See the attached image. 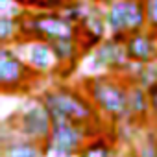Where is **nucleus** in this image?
<instances>
[{"label": "nucleus", "instance_id": "nucleus-22", "mask_svg": "<svg viewBox=\"0 0 157 157\" xmlns=\"http://www.w3.org/2000/svg\"><path fill=\"white\" fill-rule=\"evenodd\" d=\"M91 2H94V4H98V6H102V8H105V6H109L111 2H115V0H91Z\"/></svg>", "mask_w": 157, "mask_h": 157}, {"label": "nucleus", "instance_id": "nucleus-5", "mask_svg": "<svg viewBox=\"0 0 157 157\" xmlns=\"http://www.w3.org/2000/svg\"><path fill=\"white\" fill-rule=\"evenodd\" d=\"M39 76L24 63L13 46H0V89L4 94L28 93Z\"/></svg>", "mask_w": 157, "mask_h": 157}, {"label": "nucleus", "instance_id": "nucleus-21", "mask_svg": "<svg viewBox=\"0 0 157 157\" xmlns=\"http://www.w3.org/2000/svg\"><path fill=\"white\" fill-rule=\"evenodd\" d=\"M148 98H150V109H151V118H157V83L148 89Z\"/></svg>", "mask_w": 157, "mask_h": 157}, {"label": "nucleus", "instance_id": "nucleus-14", "mask_svg": "<svg viewBox=\"0 0 157 157\" xmlns=\"http://www.w3.org/2000/svg\"><path fill=\"white\" fill-rule=\"evenodd\" d=\"M57 61H59V67H61V72L65 70H72L80 57H83V50H82V44L78 39H61V41H56L50 44Z\"/></svg>", "mask_w": 157, "mask_h": 157}, {"label": "nucleus", "instance_id": "nucleus-16", "mask_svg": "<svg viewBox=\"0 0 157 157\" xmlns=\"http://www.w3.org/2000/svg\"><path fill=\"white\" fill-rule=\"evenodd\" d=\"M78 157H115V148L105 137L91 139Z\"/></svg>", "mask_w": 157, "mask_h": 157}, {"label": "nucleus", "instance_id": "nucleus-10", "mask_svg": "<svg viewBox=\"0 0 157 157\" xmlns=\"http://www.w3.org/2000/svg\"><path fill=\"white\" fill-rule=\"evenodd\" d=\"M78 28V41L82 44L83 54H91L104 39L109 37V30L104 17V8L94 4L91 11L83 17V21L76 26Z\"/></svg>", "mask_w": 157, "mask_h": 157}, {"label": "nucleus", "instance_id": "nucleus-15", "mask_svg": "<svg viewBox=\"0 0 157 157\" xmlns=\"http://www.w3.org/2000/svg\"><path fill=\"white\" fill-rule=\"evenodd\" d=\"M21 22L13 17H0V43L2 46H15L21 43Z\"/></svg>", "mask_w": 157, "mask_h": 157}, {"label": "nucleus", "instance_id": "nucleus-23", "mask_svg": "<svg viewBox=\"0 0 157 157\" xmlns=\"http://www.w3.org/2000/svg\"><path fill=\"white\" fill-rule=\"evenodd\" d=\"M153 67H155V74H157V61H155V63H153Z\"/></svg>", "mask_w": 157, "mask_h": 157}, {"label": "nucleus", "instance_id": "nucleus-3", "mask_svg": "<svg viewBox=\"0 0 157 157\" xmlns=\"http://www.w3.org/2000/svg\"><path fill=\"white\" fill-rule=\"evenodd\" d=\"M19 22L22 41H43L52 44L61 39H78V28L59 11L26 10L19 17Z\"/></svg>", "mask_w": 157, "mask_h": 157}, {"label": "nucleus", "instance_id": "nucleus-8", "mask_svg": "<svg viewBox=\"0 0 157 157\" xmlns=\"http://www.w3.org/2000/svg\"><path fill=\"white\" fill-rule=\"evenodd\" d=\"M91 65L98 74H115V76H128L133 68L131 61L126 54V44L117 43L113 37L104 39L91 54Z\"/></svg>", "mask_w": 157, "mask_h": 157}, {"label": "nucleus", "instance_id": "nucleus-13", "mask_svg": "<svg viewBox=\"0 0 157 157\" xmlns=\"http://www.w3.org/2000/svg\"><path fill=\"white\" fill-rule=\"evenodd\" d=\"M0 157H46L44 146L22 137H13L0 144Z\"/></svg>", "mask_w": 157, "mask_h": 157}, {"label": "nucleus", "instance_id": "nucleus-9", "mask_svg": "<svg viewBox=\"0 0 157 157\" xmlns=\"http://www.w3.org/2000/svg\"><path fill=\"white\" fill-rule=\"evenodd\" d=\"M17 54L24 59V63L39 76H52L61 72L59 61L48 43L43 41H21L13 46Z\"/></svg>", "mask_w": 157, "mask_h": 157}, {"label": "nucleus", "instance_id": "nucleus-19", "mask_svg": "<svg viewBox=\"0 0 157 157\" xmlns=\"http://www.w3.org/2000/svg\"><path fill=\"white\" fill-rule=\"evenodd\" d=\"M144 11L148 30L157 35V0H144Z\"/></svg>", "mask_w": 157, "mask_h": 157}, {"label": "nucleus", "instance_id": "nucleus-12", "mask_svg": "<svg viewBox=\"0 0 157 157\" xmlns=\"http://www.w3.org/2000/svg\"><path fill=\"white\" fill-rule=\"evenodd\" d=\"M128 111H129V120L133 122H144L151 117L148 91L133 82H129L128 87Z\"/></svg>", "mask_w": 157, "mask_h": 157}, {"label": "nucleus", "instance_id": "nucleus-11", "mask_svg": "<svg viewBox=\"0 0 157 157\" xmlns=\"http://www.w3.org/2000/svg\"><path fill=\"white\" fill-rule=\"evenodd\" d=\"M126 54L131 65H153L157 61V35L150 30L131 33L126 41Z\"/></svg>", "mask_w": 157, "mask_h": 157}, {"label": "nucleus", "instance_id": "nucleus-1", "mask_svg": "<svg viewBox=\"0 0 157 157\" xmlns=\"http://www.w3.org/2000/svg\"><path fill=\"white\" fill-rule=\"evenodd\" d=\"M37 98L50 113L52 122H70L93 129V126L100 120V113L82 87L54 85L44 89Z\"/></svg>", "mask_w": 157, "mask_h": 157}, {"label": "nucleus", "instance_id": "nucleus-7", "mask_svg": "<svg viewBox=\"0 0 157 157\" xmlns=\"http://www.w3.org/2000/svg\"><path fill=\"white\" fill-rule=\"evenodd\" d=\"M109 35L113 33H137L148 30L144 0H115L104 8Z\"/></svg>", "mask_w": 157, "mask_h": 157}, {"label": "nucleus", "instance_id": "nucleus-4", "mask_svg": "<svg viewBox=\"0 0 157 157\" xmlns=\"http://www.w3.org/2000/svg\"><path fill=\"white\" fill-rule=\"evenodd\" d=\"M17 137L44 144L52 131V117L39 98L26 100L13 115L11 120H4Z\"/></svg>", "mask_w": 157, "mask_h": 157}, {"label": "nucleus", "instance_id": "nucleus-2", "mask_svg": "<svg viewBox=\"0 0 157 157\" xmlns=\"http://www.w3.org/2000/svg\"><path fill=\"white\" fill-rule=\"evenodd\" d=\"M80 87L89 96L100 117H105L113 122H122L129 118V111H128L129 82L126 76L93 74L85 78Z\"/></svg>", "mask_w": 157, "mask_h": 157}, {"label": "nucleus", "instance_id": "nucleus-20", "mask_svg": "<svg viewBox=\"0 0 157 157\" xmlns=\"http://www.w3.org/2000/svg\"><path fill=\"white\" fill-rule=\"evenodd\" d=\"M137 157H157V139H155V137L146 139V140L139 146Z\"/></svg>", "mask_w": 157, "mask_h": 157}, {"label": "nucleus", "instance_id": "nucleus-18", "mask_svg": "<svg viewBox=\"0 0 157 157\" xmlns=\"http://www.w3.org/2000/svg\"><path fill=\"white\" fill-rule=\"evenodd\" d=\"M26 8L19 2V0H0V17H13L19 19Z\"/></svg>", "mask_w": 157, "mask_h": 157}, {"label": "nucleus", "instance_id": "nucleus-17", "mask_svg": "<svg viewBox=\"0 0 157 157\" xmlns=\"http://www.w3.org/2000/svg\"><path fill=\"white\" fill-rule=\"evenodd\" d=\"M19 2L32 11H59L68 0H19Z\"/></svg>", "mask_w": 157, "mask_h": 157}, {"label": "nucleus", "instance_id": "nucleus-6", "mask_svg": "<svg viewBox=\"0 0 157 157\" xmlns=\"http://www.w3.org/2000/svg\"><path fill=\"white\" fill-rule=\"evenodd\" d=\"M91 140V128L70 122H54L44 146L46 157H74Z\"/></svg>", "mask_w": 157, "mask_h": 157}]
</instances>
